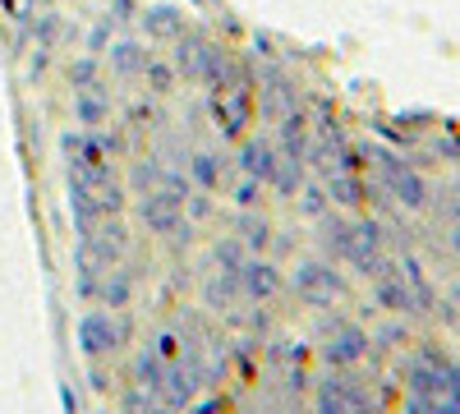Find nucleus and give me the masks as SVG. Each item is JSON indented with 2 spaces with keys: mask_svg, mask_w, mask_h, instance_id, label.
Instances as JSON below:
<instances>
[{
  "mask_svg": "<svg viewBox=\"0 0 460 414\" xmlns=\"http://www.w3.org/2000/svg\"><path fill=\"white\" fill-rule=\"evenodd\" d=\"M125 336H129V322L120 313H111V309H88L79 318V350L88 359H106L125 346Z\"/></svg>",
  "mask_w": 460,
  "mask_h": 414,
  "instance_id": "2",
  "label": "nucleus"
},
{
  "mask_svg": "<svg viewBox=\"0 0 460 414\" xmlns=\"http://www.w3.org/2000/svg\"><path fill=\"white\" fill-rule=\"evenodd\" d=\"M125 120H129L134 129H157V125H166V116H162V106L152 101V97H143V101H129V110H125Z\"/></svg>",
  "mask_w": 460,
  "mask_h": 414,
  "instance_id": "20",
  "label": "nucleus"
},
{
  "mask_svg": "<svg viewBox=\"0 0 460 414\" xmlns=\"http://www.w3.org/2000/svg\"><path fill=\"white\" fill-rule=\"evenodd\" d=\"M157 180H162V157H143V162H134V175H129L134 194H147V189H157Z\"/></svg>",
  "mask_w": 460,
  "mask_h": 414,
  "instance_id": "21",
  "label": "nucleus"
},
{
  "mask_svg": "<svg viewBox=\"0 0 460 414\" xmlns=\"http://www.w3.org/2000/svg\"><path fill=\"white\" fill-rule=\"evenodd\" d=\"M111 28H115V23H111V19H102V23L88 32V56H106V47L115 42V37H111Z\"/></svg>",
  "mask_w": 460,
  "mask_h": 414,
  "instance_id": "23",
  "label": "nucleus"
},
{
  "mask_svg": "<svg viewBox=\"0 0 460 414\" xmlns=\"http://www.w3.org/2000/svg\"><path fill=\"white\" fill-rule=\"evenodd\" d=\"M143 414H175V410H171V405H162L157 396H147V401H143Z\"/></svg>",
  "mask_w": 460,
  "mask_h": 414,
  "instance_id": "25",
  "label": "nucleus"
},
{
  "mask_svg": "<svg viewBox=\"0 0 460 414\" xmlns=\"http://www.w3.org/2000/svg\"><path fill=\"white\" fill-rule=\"evenodd\" d=\"M199 392H203V368H199V359H175V364H166V378H162V387L152 392V396H157L162 405H171V410H184Z\"/></svg>",
  "mask_w": 460,
  "mask_h": 414,
  "instance_id": "4",
  "label": "nucleus"
},
{
  "mask_svg": "<svg viewBox=\"0 0 460 414\" xmlns=\"http://www.w3.org/2000/svg\"><path fill=\"white\" fill-rule=\"evenodd\" d=\"M134 378H138V387H143V392L152 396V392L162 387V378H166V359H162L157 350L147 346V350H143V355L134 359Z\"/></svg>",
  "mask_w": 460,
  "mask_h": 414,
  "instance_id": "17",
  "label": "nucleus"
},
{
  "mask_svg": "<svg viewBox=\"0 0 460 414\" xmlns=\"http://www.w3.org/2000/svg\"><path fill=\"white\" fill-rule=\"evenodd\" d=\"M138 216H143V225H147L152 235H175L180 225L189 221V216H184V198L171 194V189H147V194H138Z\"/></svg>",
  "mask_w": 460,
  "mask_h": 414,
  "instance_id": "3",
  "label": "nucleus"
},
{
  "mask_svg": "<svg viewBox=\"0 0 460 414\" xmlns=\"http://www.w3.org/2000/svg\"><path fill=\"white\" fill-rule=\"evenodd\" d=\"M106 19H111V23H134V19H138V5H134V0H111Z\"/></svg>",
  "mask_w": 460,
  "mask_h": 414,
  "instance_id": "24",
  "label": "nucleus"
},
{
  "mask_svg": "<svg viewBox=\"0 0 460 414\" xmlns=\"http://www.w3.org/2000/svg\"><path fill=\"white\" fill-rule=\"evenodd\" d=\"M203 299H208V309L230 313V309H235V299L244 304V295H240V277H230V272H212V277H208V286H203Z\"/></svg>",
  "mask_w": 460,
  "mask_h": 414,
  "instance_id": "13",
  "label": "nucleus"
},
{
  "mask_svg": "<svg viewBox=\"0 0 460 414\" xmlns=\"http://www.w3.org/2000/svg\"><path fill=\"white\" fill-rule=\"evenodd\" d=\"M138 28H143L147 42H180V37H184V10L157 0V5L138 10Z\"/></svg>",
  "mask_w": 460,
  "mask_h": 414,
  "instance_id": "7",
  "label": "nucleus"
},
{
  "mask_svg": "<svg viewBox=\"0 0 460 414\" xmlns=\"http://www.w3.org/2000/svg\"><path fill=\"white\" fill-rule=\"evenodd\" d=\"M184 175H189V184H194V189L217 194L221 184L230 180V162H226L221 153H208V147H199V153L184 157Z\"/></svg>",
  "mask_w": 460,
  "mask_h": 414,
  "instance_id": "8",
  "label": "nucleus"
},
{
  "mask_svg": "<svg viewBox=\"0 0 460 414\" xmlns=\"http://www.w3.org/2000/svg\"><path fill=\"white\" fill-rule=\"evenodd\" d=\"M244 258H249V249H244V240H240V235H226V240H217V244H212V262H217V272L240 277Z\"/></svg>",
  "mask_w": 460,
  "mask_h": 414,
  "instance_id": "16",
  "label": "nucleus"
},
{
  "mask_svg": "<svg viewBox=\"0 0 460 414\" xmlns=\"http://www.w3.org/2000/svg\"><path fill=\"white\" fill-rule=\"evenodd\" d=\"M111 92L106 84H93V88H74V125H84V134H97L111 125Z\"/></svg>",
  "mask_w": 460,
  "mask_h": 414,
  "instance_id": "6",
  "label": "nucleus"
},
{
  "mask_svg": "<svg viewBox=\"0 0 460 414\" xmlns=\"http://www.w3.org/2000/svg\"><path fill=\"white\" fill-rule=\"evenodd\" d=\"M194 5L208 10V14H226V10H221V0H194Z\"/></svg>",
  "mask_w": 460,
  "mask_h": 414,
  "instance_id": "26",
  "label": "nucleus"
},
{
  "mask_svg": "<svg viewBox=\"0 0 460 414\" xmlns=\"http://www.w3.org/2000/svg\"><path fill=\"white\" fill-rule=\"evenodd\" d=\"M171 47H175V56H171L175 74H180V79H189V84H199L203 79V65H208V51H212V37L184 32L180 42H171Z\"/></svg>",
  "mask_w": 460,
  "mask_h": 414,
  "instance_id": "9",
  "label": "nucleus"
},
{
  "mask_svg": "<svg viewBox=\"0 0 460 414\" xmlns=\"http://www.w3.org/2000/svg\"><path fill=\"white\" fill-rule=\"evenodd\" d=\"M143 84H147V97H171L175 84H180V74H175L171 60H157V56H152V60L143 65Z\"/></svg>",
  "mask_w": 460,
  "mask_h": 414,
  "instance_id": "14",
  "label": "nucleus"
},
{
  "mask_svg": "<svg viewBox=\"0 0 460 414\" xmlns=\"http://www.w3.org/2000/svg\"><path fill=\"white\" fill-rule=\"evenodd\" d=\"M84 184V180H79ZM84 189L97 198V207H102V216H125V184L120 180H97V184H84Z\"/></svg>",
  "mask_w": 460,
  "mask_h": 414,
  "instance_id": "15",
  "label": "nucleus"
},
{
  "mask_svg": "<svg viewBox=\"0 0 460 414\" xmlns=\"http://www.w3.org/2000/svg\"><path fill=\"white\" fill-rule=\"evenodd\" d=\"M272 231H277V221L267 216L262 207H244V212L235 216V235L244 240L249 253H267V244H272Z\"/></svg>",
  "mask_w": 460,
  "mask_h": 414,
  "instance_id": "11",
  "label": "nucleus"
},
{
  "mask_svg": "<svg viewBox=\"0 0 460 414\" xmlns=\"http://www.w3.org/2000/svg\"><path fill=\"white\" fill-rule=\"evenodd\" d=\"M152 60V51L138 42V37H115L106 47V65L115 79H143V65Z\"/></svg>",
  "mask_w": 460,
  "mask_h": 414,
  "instance_id": "10",
  "label": "nucleus"
},
{
  "mask_svg": "<svg viewBox=\"0 0 460 414\" xmlns=\"http://www.w3.org/2000/svg\"><path fill=\"white\" fill-rule=\"evenodd\" d=\"M277 162H281V153H277L272 134H244L240 138V157H235L240 175H253V180L267 184V180L277 175Z\"/></svg>",
  "mask_w": 460,
  "mask_h": 414,
  "instance_id": "5",
  "label": "nucleus"
},
{
  "mask_svg": "<svg viewBox=\"0 0 460 414\" xmlns=\"http://www.w3.org/2000/svg\"><path fill=\"white\" fill-rule=\"evenodd\" d=\"M240 295L244 304H277L286 295V268L272 253H249L240 268Z\"/></svg>",
  "mask_w": 460,
  "mask_h": 414,
  "instance_id": "1",
  "label": "nucleus"
},
{
  "mask_svg": "<svg viewBox=\"0 0 460 414\" xmlns=\"http://www.w3.org/2000/svg\"><path fill=\"white\" fill-rule=\"evenodd\" d=\"M152 350H157L166 364H175V359H184V341H180V336L175 331H162L157 336V341H152Z\"/></svg>",
  "mask_w": 460,
  "mask_h": 414,
  "instance_id": "22",
  "label": "nucleus"
},
{
  "mask_svg": "<svg viewBox=\"0 0 460 414\" xmlns=\"http://www.w3.org/2000/svg\"><path fill=\"white\" fill-rule=\"evenodd\" d=\"M230 198H235V207H240V212H244V207H262L267 184H262V180H253V175H240L235 184H230Z\"/></svg>",
  "mask_w": 460,
  "mask_h": 414,
  "instance_id": "19",
  "label": "nucleus"
},
{
  "mask_svg": "<svg viewBox=\"0 0 460 414\" xmlns=\"http://www.w3.org/2000/svg\"><path fill=\"white\" fill-rule=\"evenodd\" d=\"M102 84V56H74L69 60V88H93Z\"/></svg>",
  "mask_w": 460,
  "mask_h": 414,
  "instance_id": "18",
  "label": "nucleus"
},
{
  "mask_svg": "<svg viewBox=\"0 0 460 414\" xmlns=\"http://www.w3.org/2000/svg\"><path fill=\"white\" fill-rule=\"evenodd\" d=\"M97 299L106 309H129V299H134V272L129 268H111V272H102V286H97Z\"/></svg>",
  "mask_w": 460,
  "mask_h": 414,
  "instance_id": "12",
  "label": "nucleus"
}]
</instances>
